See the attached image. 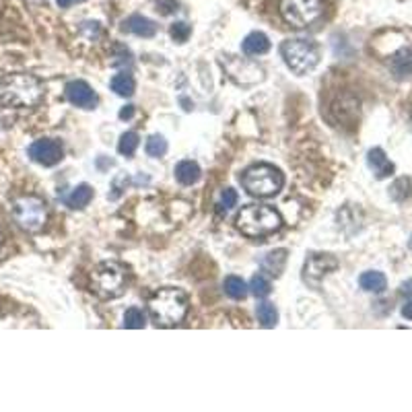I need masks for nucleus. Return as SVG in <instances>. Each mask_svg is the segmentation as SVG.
<instances>
[{
    "label": "nucleus",
    "mask_w": 412,
    "mask_h": 412,
    "mask_svg": "<svg viewBox=\"0 0 412 412\" xmlns=\"http://www.w3.org/2000/svg\"><path fill=\"white\" fill-rule=\"evenodd\" d=\"M43 97V85L38 77L27 73H11L0 77V103L13 110H27L38 105Z\"/></svg>",
    "instance_id": "nucleus-1"
},
{
    "label": "nucleus",
    "mask_w": 412,
    "mask_h": 412,
    "mask_svg": "<svg viewBox=\"0 0 412 412\" xmlns=\"http://www.w3.org/2000/svg\"><path fill=\"white\" fill-rule=\"evenodd\" d=\"M149 314L155 326H177L188 314V297L179 289H161L149 301Z\"/></svg>",
    "instance_id": "nucleus-2"
},
{
    "label": "nucleus",
    "mask_w": 412,
    "mask_h": 412,
    "mask_svg": "<svg viewBox=\"0 0 412 412\" xmlns=\"http://www.w3.org/2000/svg\"><path fill=\"white\" fill-rule=\"evenodd\" d=\"M282 227L280 213L268 204H248L237 215V229L248 237H264Z\"/></svg>",
    "instance_id": "nucleus-3"
},
{
    "label": "nucleus",
    "mask_w": 412,
    "mask_h": 412,
    "mask_svg": "<svg viewBox=\"0 0 412 412\" xmlns=\"http://www.w3.org/2000/svg\"><path fill=\"white\" fill-rule=\"evenodd\" d=\"M241 186L243 190L254 198H270L276 196L282 186H285V177L280 174V169H276L270 163H258L252 165L243 171L241 176Z\"/></svg>",
    "instance_id": "nucleus-4"
},
{
    "label": "nucleus",
    "mask_w": 412,
    "mask_h": 412,
    "mask_svg": "<svg viewBox=\"0 0 412 412\" xmlns=\"http://www.w3.org/2000/svg\"><path fill=\"white\" fill-rule=\"evenodd\" d=\"M280 56L295 75L312 73L319 62V50L312 40H287L280 46Z\"/></svg>",
    "instance_id": "nucleus-5"
},
{
    "label": "nucleus",
    "mask_w": 412,
    "mask_h": 412,
    "mask_svg": "<svg viewBox=\"0 0 412 412\" xmlns=\"http://www.w3.org/2000/svg\"><path fill=\"white\" fill-rule=\"evenodd\" d=\"M11 213H13L15 223L27 233L41 231L46 221H48L46 202L40 196H33V194H25V196L15 198L13 204H11Z\"/></svg>",
    "instance_id": "nucleus-6"
},
{
    "label": "nucleus",
    "mask_w": 412,
    "mask_h": 412,
    "mask_svg": "<svg viewBox=\"0 0 412 412\" xmlns=\"http://www.w3.org/2000/svg\"><path fill=\"white\" fill-rule=\"evenodd\" d=\"M91 289L101 299H116L126 289V270L118 262H101L91 273Z\"/></svg>",
    "instance_id": "nucleus-7"
},
{
    "label": "nucleus",
    "mask_w": 412,
    "mask_h": 412,
    "mask_svg": "<svg viewBox=\"0 0 412 412\" xmlns=\"http://www.w3.org/2000/svg\"><path fill=\"white\" fill-rule=\"evenodd\" d=\"M280 15L289 25L303 29L324 15V0H280Z\"/></svg>",
    "instance_id": "nucleus-8"
},
{
    "label": "nucleus",
    "mask_w": 412,
    "mask_h": 412,
    "mask_svg": "<svg viewBox=\"0 0 412 412\" xmlns=\"http://www.w3.org/2000/svg\"><path fill=\"white\" fill-rule=\"evenodd\" d=\"M338 268V260L332 254H312L305 260V266H303V280L317 289L322 278L328 276L332 270Z\"/></svg>",
    "instance_id": "nucleus-9"
},
{
    "label": "nucleus",
    "mask_w": 412,
    "mask_h": 412,
    "mask_svg": "<svg viewBox=\"0 0 412 412\" xmlns=\"http://www.w3.org/2000/svg\"><path fill=\"white\" fill-rule=\"evenodd\" d=\"M27 155L31 157V161L40 163L43 167H54L58 165L62 157H64V151H62V144L54 138H40L36 140L29 149H27Z\"/></svg>",
    "instance_id": "nucleus-10"
},
{
    "label": "nucleus",
    "mask_w": 412,
    "mask_h": 412,
    "mask_svg": "<svg viewBox=\"0 0 412 412\" xmlns=\"http://www.w3.org/2000/svg\"><path fill=\"white\" fill-rule=\"evenodd\" d=\"M64 95L73 105H77L80 110H95L97 105V93L93 91V87L87 80H70L64 87Z\"/></svg>",
    "instance_id": "nucleus-11"
},
{
    "label": "nucleus",
    "mask_w": 412,
    "mask_h": 412,
    "mask_svg": "<svg viewBox=\"0 0 412 412\" xmlns=\"http://www.w3.org/2000/svg\"><path fill=\"white\" fill-rule=\"evenodd\" d=\"M367 165H369V169L375 174L377 179L390 177L393 174V169H396L392 161L384 153V149H379V147H375V149H371V151L367 153Z\"/></svg>",
    "instance_id": "nucleus-12"
},
{
    "label": "nucleus",
    "mask_w": 412,
    "mask_h": 412,
    "mask_svg": "<svg viewBox=\"0 0 412 412\" xmlns=\"http://www.w3.org/2000/svg\"><path fill=\"white\" fill-rule=\"evenodd\" d=\"M124 29L130 31L137 38H155L157 33V23L151 21L144 15H130L128 19L124 21Z\"/></svg>",
    "instance_id": "nucleus-13"
},
{
    "label": "nucleus",
    "mask_w": 412,
    "mask_h": 412,
    "mask_svg": "<svg viewBox=\"0 0 412 412\" xmlns=\"http://www.w3.org/2000/svg\"><path fill=\"white\" fill-rule=\"evenodd\" d=\"M390 70L396 79L404 80L412 77V48H402L390 60Z\"/></svg>",
    "instance_id": "nucleus-14"
},
{
    "label": "nucleus",
    "mask_w": 412,
    "mask_h": 412,
    "mask_svg": "<svg viewBox=\"0 0 412 412\" xmlns=\"http://www.w3.org/2000/svg\"><path fill=\"white\" fill-rule=\"evenodd\" d=\"M241 50L245 56H262L270 50V40L262 31H252L250 36H245V40L241 41Z\"/></svg>",
    "instance_id": "nucleus-15"
},
{
    "label": "nucleus",
    "mask_w": 412,
    "mask_h": 412,
    "mask_svg": "<svg viewBox=\"0 0 412 412\" xmlns=\"http://www.w3.org/2000/svg\"><path fill=\"white\" fill-rule=\"evenodd\" d=\"M62 200H64V204H66L68 208H73V211L85 208V206L93 200V188H91L89 184H80L77 188H73L68 194H64Z\"/></svg>",
    "instance_id": "nucleus-16"
},
{
    "label": "nucleus",
    "mask_w": 412,
    "mask_h": 412,
    "mask_svg": "<svg viewBox=\"0 0 412 412\" xmlns=\"http://www.w3.org/2000/svg\"><path fill=\"white\" fill-rule=\"evenodd\" d=\"M176 179L181 184V186H192V184H196L200 176H202V171H200V165H198L196 161H179L176 165Z\"/></svg>",
    "instance_id": "nucleus-17"
},
{
    "label": "nucleus",
    "mask_w": 412,
    "mask_h": 412,
    "mask_svg": "<svg viewBox=\"0 0 412 412\" xmlns=\"http://www.w3.org/2000/svg\"><path fill=\"white\" fill-rule=\"evenodd\" d=\"M359 287L367 293H384L388 289V278L384 276V273L367 270L359 276Z\"/></svg>",
    "instance_id": "nucleus-18"
},
{
    "label": "nucleus",
    "mask_w": 412,
    "mask_h": 412,
    "mask_svg": "<svg viewBox=\"0 0 412 412\" xmlns=\"http://www.w3.org/2000/svg\"><path fill=\"white\" fill-rule=\"evenodd\" d=\"M285 264H287V250H276V252H270L262 258V268L275 276L282 273Z\"/></svg>",
    "instance_id": "nucleus-19"
},
{
    "label": "nucleus",
    "mask_w": 412,
    "mask_h": 412,
    "mask_svg": "<svg viewBox=\"0 0 412 412\" xmlns=\"http://www.w3.org/2000/svg\"><path fill=\"white\" fill-rule=\"evenodd\" d=\"M110 85H112V91H114L116 95H120V97H130V95H134V89H137L134 79H132L130 75H126V73L116 75Z\"/></svg>",
    "instance_id": "nucleus-20"
},
{
    "label": "nucleus",
    "mask_w": 412,
    "mask_h": 412,
    "mask_svg": "<svg viewBox=\"0 0 412 412\" xmlns=\"http://www.w3.org/2000/svg\"><path fill=\"white\" fill-rule=\"evenodd\" d=\"M255 315H258V322L262 328H275L278 324V312H276L275 303H260L255 307Z\"/></svg>",
    "instance_id": "nucleus-21"
},
{
    "label": "nucleus",
    "mask_w": 412,
    "mask_h": 412,
    "mask_svg": "<svg viewBox=\"0 0 412 412\" xmlns=\"http://www.w3.org/2000/svg\"><path fill=\"white\" fill-rule=\"evenodd\" d=\"M223 289H225V295L231 297V299H245L248 297V285L243 282L241 276H227L225 282H223Z\"/></svg>",
    "instance_id": "nucleus-22"
},
{
    "label": "nucleus",
    "mask_w": 412,
    "mask_h": 412,
    "mask_svg": "<svg viewBox=\"0 0 412 412\" xmlns=\"http://www.w3.org/2000/svg\"><path fill=\"white\" fill-rule=\"evenodd\" d=\"M138 144H140V137H138L134 130H130V132H124V134L120 137L118 153L120 155H124V157H132V155L137 153Z\"/></svg>",
    "instance_id": "nucleus-23"
},
{
    "label": "nucleus",
    "mask_w": 412,
    "mask_h": 412,
    "mask_svg": "<svg viewBox=\"0 0 412 412\" xmlns=\"http://www.w3.org/2000/svg\"><path fill=\"white\" fill-rule=\"evenodd\" d=\"M412 196V181L408 177H400L396 179L390 188V198L396 202H404L406 198Z\"/></svg>",
    "instance_id": "nucleus-24"
},
{
    "label": "nucleus",
    "mask_w": 412,
    "mask_h": 412,
    "mask_svg": "<svg viewBox=\"0 0 412 412\" xmlns=\"http://www.w3.org/2000/svg\"><path fill=\"white\" fill-rule=\"evenodd\" d=\"M144 151H147L149 157H163V155L167 153V140L161 137V134H153V137H149V140H147Z\"/></svg>",
    "instance_id": "nucleus-25"
},
{
    "label": "nucleus",
    "mask_w": 412,
    "mask_h": 412,
    "mask_svg": "<svg viewBox=\"0 0 412 412\" xmlns=\"http://www.w3.org/2000/svg\"><path fill=\"white\" fill-rule=\"evenodd\" d=\"M147 326V315L142 310L138 307H130L126 314H124V328H130V330H140Z\"/></svg>",
    "instance_id": "nucleus-26"
},
{
    "label": "nucleus",
    "mask_w": 412,
    "mask_h": 412,
    "mask_svg": "<svg viewBox=\"0 0 412 412\" xmlns=\"http://www.w3.org/2000/svg\"><path fill=\"white\" fill-rule=\"evenodd\" d=\"M248 289H250L252 295L258 297V299H264V297H268V295L273 293V285H270V280L264 275H255Z\"/></svg>",
    "instance_id": "nucleus-27"
},
{
    "label": "nucleus",
    "mask_w": 412,
    "mask_h": 412,
    "mask_svg": "<svg viewBox=\"0 0 412 412\" xmlns=\"http://www.w3.org/2000/svg\"><path fill=\"white\" fill-rule=\"evenodd\" d=\"M237 200H239V196H237L236 190L233 188H225L221 198H218V202H216V211L218 213H229L233 206H237Z\"/></svg>",
    "instance_id": "nucleus-28"
},
{
    "label": "nucleus",
    "mask_w": 412,
    "mask_h": 412,
    "mask_svg": "<svg viewBox=\"0 0 412 412\" xmlns=\"http://www.w3.org/2000/svg\"><path fill=\"white\" fill-rule=\"evenodd\" d=\"M190 33H192V27L188 25V23H184V21H177L171 25V29H169V36L177 41V43H184V41H188L190 38Z\"/></svg>",
    "instance_id": "nucleus-29"
},
{
    "label": "nucleus",
    "mask_w": 412,
    "mask_h": 412,
    "mask_svg": "<svg viewBox=\"0 0 412 412\" xmlns=\"http://www.w3.org/2000/svg\"><path fill=\"white\" fill-rule=\"evenodd\" d=\"M157 6L161 9V13L163 15H169V13H174L177 6V0H157Z\"/></svg>",
    "instance_id": "nucleus-30"
},
{
    "label": "nucleus",
    "mask_w": 412,
    "mask_h": 412,
    "mask_svg": "<svg viewBox=\"0 0 412 412\" xmlns=\"http://www.w3.org/2000/svg\"><path fill=\"white\" fill-rule=\"evenodd\" d=\"M132 114H134V105H126L122 112H120V118L122 120H130L132 118Z\"/></svg>",
    "instance_id": "nucleus-31"
},
{
    "label": "nucleus",
    "mask_w": 412,
    "mask_h": 412,
    "mask_svg": "<svg viewBox=\"0 0 412 412\" xmlns=\"http://www.w3.org/2000/svg\"><path fill=\"white\" fill-rule=\"evenodd\" d=\"M56 2H58L60 9H70V6H75L79 2H85V0H56Z\"/></svg>",
    "instance_id": "nucleus-32"
},
{
    "label": "nucleus",
    "mask_w": 412,
    "mask_h": 412,
    "mask_svg": "<svg viewBox=\"0 0 412 412\" xmlns=\"http://www.w3.org/2000/svg\"><path fill=\"white\" fill-rule=\"evenodd\" d=\"M402 315H404L406 319H412V301H408V303L402 307Z\"/></svg>",
    "instance_id": "nucleus-33"
},
{
    "label": "nucleus",
    "mask_w": 412,
    "mask_h": 412,
    "mask_svg": "<svg viewBox=\"0 0 412 412\" xmlns=\"http://www.w3.org/2000/svg\"><path fill=\"white\" fill-rule=\"evenodd\" d=\"M402 295H406V297H412V280H406V282L402 285Z\"/></svg>",
    "instance_id": "nucleus-34"
},
{
    "label": "nucleus",
    "mask_w": 412,
    "mask_h": 412,
    "mask_svg": "<svg viewBox=\"0 0 412 412\" xmlns=\"http://www.w3.org/2000/svg\"><path fill=\"white\" fill-rule=\"evenodd\" d=\"M0 245H2V231H0Z\"/></svg>",
    "instance_id": "nucleus-35"
}]
</instances>
